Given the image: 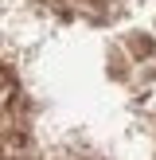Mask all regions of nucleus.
<instances>
[{"label":"nucleus","mask_w":156,"mask_h":160,"mask_svg":"<svg viewBox=\"0 0 156 160\" xmlns=\"http://www.w3.org/2000/svg\"><path fill=\"white\" fill-rule=\"evenodd\" d=\"M0 160H156V0H0Z\"/></svg>","instance_id":"f257e3e1"}]
</instances>
